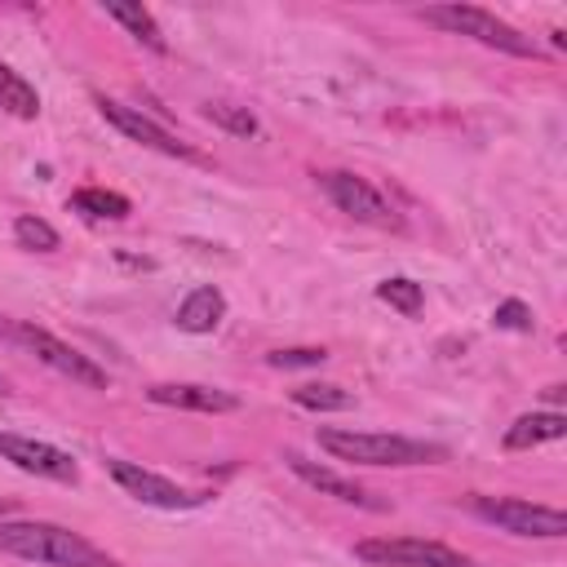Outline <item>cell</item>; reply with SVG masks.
<instances>
[{
  "label": "cell",
  "instance_id": "19",
  "mask_svg": "<svg viewBox=\"0 0 567 567\" xmlns=\"http://www.w3.org/2000/svg\"><path fill=\"white\" fill-rule=\"evenodd\" d=\"M377 297L385 301V306H394L399 315H421V306H425V292H421V284H412V279H403V275H394V279H385V284H377Z\"/></svg>",
  "mask_w": 567,
  "mask_h": 567
},
{
  "label": "cell",
  "instance_id": "21",
  "mask_svg": "<svg viewBox=\"0 0 567 567\" xmlns=\"http://www.w3.org/2000/svg\"><path fill=\"white\" fill-rule=\"evenodd\" d=\"M13 239H18L22 248H35V252H53V248H58V230H53L44 217H31V213H22V217L13 221Z\"/></svg>",
  "mask_w": 567,
  "mask_h": 567
},
{
  "label": "cell",
  "instance_id": "4",
  "mask_svg": "<svg viewBox=\"0 0 567 567\" xmlns=\"http://www.w3.org/2000/svg\"><path fill=\"white\" fill-rule=\"evenodd\" d=\"M0 337L27 346L44 368H53V372H62V377H71V381H80V385H89V390H106V372H102L89 354H80L75 346L58 341L53 332L31 328V323H9V319H0Z\"/></svg>",
  "mask_w": 567,
  "mask_h": 567
},
{
  "label": "cell",
  "instance_id": "8",
  "mask_svg": "<svg viewBox=\"0 0 567 567\" xmlns=\"http://www.w3.org/2000/svg\"><path fill=\"white\" fill-rule=\"evenodd\" d=\"M106 474L133 496V501H142V505H155V509H190V505H199L204 496L199 492H186V487H177L173 478H164V474H155V470H142V465H133V461H106Z\"/></svg>",
  "mask_w": 567,
  "mask_h": 567
},
{
  "label": "cell",
  "instance_id": "18",
  "mask_svg": "<svg viewBox=\"0 0 567 567\" xmlns=\"http://www.w3.org/2000/svg\"><path fill=\"white\" fill-rule=\"evenodd\" d=\"M288 394H292L297 408H310V412H341V408L354 403V394L341 390V385H332V381H310V385H297Z\"/></svg>",
  "mask_w": 567,
  "mask_h": 567
},
{
  "label": "cell",
  "instance_id": "20",
  "mask_svg": "<svg viewBox=\"0 0 567 567\" xmlns=\"http://www.w3.org/2000/svg\"><path fill=\"white\" fill-rule=\"evenodd\" d=\"M204 120H213L217 128L235 133V137H252L257 133V115L248 106H230V102H204Z\"/></svg>",
  "mask_w": 567,
  "mask_h": 567
},
{
  "label": "cell",
  "instance_id": "5",
  "mask_svg": "<svg viewBox=\"0 0 567 567\" xmlns=\"http://www.w3.org/2000/svg\"><path fill=\"white\" fill-rule=\"evenodd\" d=\"M470 509L514 536H545V540H558L567 536V514L554 509V505H532V501H518V496H474Z\"/></svg>",
  "mask_w": 567,
  "mask_h": 567
},
{
  "label": "cell",
  "instance_id": "11",
  "mask_svg": "<svg viewBox=\"0 0 567 567\" xmlns=\"http://www.w3.org/2000/svg\"><path fill=\"white\" fill-rule=\"evenodd\" d=\"M288 461V470L301 478V483H310L315 492H323V496H337V501H346V505H363V509H381V501H372L354 478H346V474H337V470H328V465H315V461H306V456H297V452H288L284 456Z\"/></svg>",
  "mask_w": 567,
  "mask_h": 567
},
{
  "label": "cell",
  "instance_id": "9",
  "mask_svg": "<svg viewBox=\"0 0 567 567\" xmlns=\"http://www.w3.org/2000/svg\"><path fill=\"white\" fill-rule=\"evenodd\" d=\"M0 456L9 465H18L22 474H35V478H53V483H75L80 478V465L71 461V452H62L53 443H40V439H27V434L0 430Z\"/></svg>",
  "mask_w": 567,
  "mask_h": 567
},
{
  "label": "cell",
  "instance_id": "13",
  "mask_svg": "<svg viewBox=\"0 0 567 567\" xmlns=\"http://www.w3.org/2000/svg\"><path fill=\"white\" fill-rule=\"evenodd\" d=\"M221 315H226V297H221V288H213V284H199V288H190L186 292V301L177 306V328L182 332H213L217 323H221Z\"/></svg>",
  "mask_w": 567,
  "mask_h": 567
},
{
  "label": "cell",
  "instance_id": "10",
  "mask_svg": "<svg viewBox=\"0 0 567 567\" xmlns=\"http://www.w3.org/2000/svg\"><path fill=\"white\" fill-rule=\"evenodd\" d=\"M97 111H102V120L115 124L128 142H142V146H151V151H159V155H173V159H199L195 146L177 142L164 124H155L151 115H142V106H124V102H115V97H97Z\"/></svg>",
  "mask_w": 567,
  "mask_h": 567
},
{
  "label": "cell",
  "instance_id": "7",
  "mask_svg": "<svg viewBox=\"0 0 567 567\" xmlns=\"http://www.w3.org/2000/svg\"><path fill=\"white\" fill-rule=\"evenodd\" d=\"M319 186H323V195H328L346 217L368 221V226H381V230L399 226V213L390 208V199H385L372 182H363V177H354V173H319Z\"/></svg>",
  "mask_w": 567,
  "mask_h": 567
},
{
  "label": "cell",
  "instance_id": "17",
  "mask_svg": "<svg viewBox=\"0 0 567 567\" xmlns=\"http://www.w3.org/2000/svg\"><path fill=\"white\" fill-rule=\"evenodd\" d=\"M71 208L84 213V217H111V221L128 217V199H124L120 190H102V186H84V190H75V195H71Z\"/></svg>",
  "mask_w": 567,
  "mask_h": 567
},
{
  "label": "cell",
  "instance_id": "3",
  "mask_svg": "<svg viewBox=\"0 0 567 567\" xmlns=\"http://www.w3.org/2000/svg\"><path fill=\"white\" fill-rule=\"evenodd\" d=\"M421 18L434 22V27H443V31L470 35V40H478V44H487V49H501V53H514V58H536L532 35H523L518 27L501 22L496 13L478 9V4H434V9H425Z\"/></svg>",
  "mask_w": 567,
  "mask_h": 567
},
{
  "label": "cell",
  "instance_id": "14",
  "mask_svg": "<svg viewBox=\"0 0 567 567\" xmlns=\"http://www.w3.org/2000/svg\"><path fill=\"white\" fill-rule=\"evenodd\" d=\"M567 434V416L563 412H527V416H518L509 430H505V447L509 452H527V447H536V443H554V439H563Z\"/></svg>",
  "mask_w": 567,
  "mask_h": 567
},
{
  "label": "cell",
  "instance_id": "2",
  "mask_svg": "<svg viewBox=\"0 0 567 567\" xmlns=\"http://www.w3.org/2000/svg\"><path fill=\"white\" fill-rule=\"evenodd\" d=\"M319 447L337 461L354 465H430L443 461L439 443L403 439V434H372V430H319Z\"/></svg>",
  "mask_w": 567,
  "mask_h": 567
},
{
  "label": "cell",
  "instance_id": "22",
  "mask_svg": "<svg viewBox=\"0 0 567 567\" xmlns=\"http://www.w3.org/2000/svg\"><path fill=\"white\" fill-rule=\"evenodd\" d=\"M323 359H328L323 346H288V350H270V354H266V363H270V368H284V372H288V368H319Z\"/></svg>",
  "mask_w": 567,
  "mask_h": 567
},
{
  "label": "cell",
  "instance_id": "15",
  "mask_svg": "<svg viewBox=\"0 0 567 567\" xmlns=\"http://www.w3.org/2000/svg\"><path fill=\"white\" fill-rule=\"evenodd\" d=\"M106 18H115L137 44H146L151 53H168V40H164V31H159V22L151 18V9H142V4H133V0H106Z\"/></svg>",
  "mask_w": 567,
  "mask_h": 567
},
{
  "label": "cell",
  "instance_id": "16",
  "mask_svg": "<svg viewBox=\"0 0 567 567\" xmlns=\"http://www.w3.org/2000/svg\"><path fill=\"white\" fill-rule=\"evenodd\" d=\"M0 111H9L18 120H35L40 115V93L4 62H0Z\"/></svg>",
  "mask_w": 567,
  "mask_h": 567
},
{
  "label": "cell",
  "instance_id": "23",
  "mask_svg": "<svg viewBox=\"0 0 567 567\" xmlns=\"http://www.w3.org/2000/svg\"><path fill=\"white\" fill-rule=\"evenodd\" d=\"M496 328H509V332H532V310L518 301V297H509V301H501L496 306Z\"/></svg>",
  "mask_w": 567,
  "mask_h": 567
},
{
  "label": "cell",
  "instance_id": "1",
  "mask_svg": "<svg viewBox=\"0 0 567 567\" xmlns=\"http://www.w3.org/2000/svg\"><path fill=\"white\" fill-rule=\"evenodd\" d=\"M0 549L49 567H115L97 545L58 523H0Z\"/></svg>",
  "mask_w": 567,
  "mask_h": 567
},
{
  "label": "cell",
  "instance_id": "12",
  "mask_svg": "<svg viewBox=\"0 0 567 567\" xmlns=\"http://www.w3.org/2000/svg\"><path fill=\"white\" fill-rule=\"evenodd\" d=\"M146 399L159 403V408H182V412H235L239 408V399L230 390L195 385V381H186V385H151Z\"/></svg>",
  "mask_w": 567,
  "mask_h": 567
},
{
  "label": "cell",
  "instance_id": "6",
  "mask_svg": "<svg viewBox=\"0 0 567 567\" xmlns=\"http://www.w3.org/2000/svg\"><path fill=\"white\" fill-rule=\"evenodd\" d=\"M354 558L372 563V567H470L465 554L439 545V540H421V536H377V540H359Z\"/></svg>",
  "mask_w": 567,
  "mask_h": 567
}]
</instances>
